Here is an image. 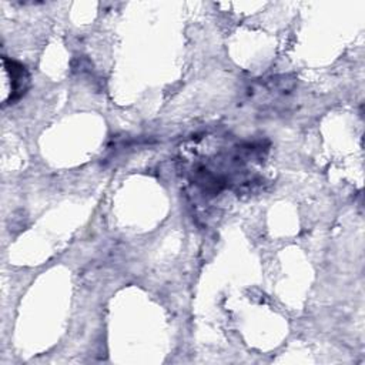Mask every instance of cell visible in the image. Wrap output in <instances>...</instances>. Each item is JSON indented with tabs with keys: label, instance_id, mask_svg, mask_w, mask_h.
<instances>
[{
	"label": "cell",
	"instance_id": "6da1fadb",
	"mask_svg": "<svg viewBox=\"0 0 365 365\" xmlns=\"http://www.w3.org/2000/svg\"><path fill=\"white\" fill-rule=\"evenodd\" d=\"M3 63V103L11 104L17 101L30 86V76L26 67L14 60L7 58L6 56L1 57Z\"/></svg>",
	"mask_w": 365,
	"mask_h": 365
}]
</instances>
